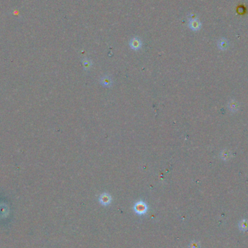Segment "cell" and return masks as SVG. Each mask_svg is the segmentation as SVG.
I'll return each instance as SVG.
<instances>
[{
	"label": "cell",
	"mask_w": 248,
	"mask_h": 248,
	"mask_svg": "<svg viewBox=\"0 0 248 248\" xmlns=\"http://www.w3.org/2000/svg\"><path fill=\"white\" fill-rule=\"evenodd\" d=\"M133 209H134L135 212H136V213L139 214V215H142V214H145L147 213V205H146V203H144L143 201L137 202V203L135 204Z\"/></svg>",
	"instance_id": "6da1fadb"
},
{
	"label": "cell",
	"mask_w": 248,
	"mask_h": 248,
	"mask_svg": "<svg viewBox=\"0 0 248 248\" xmlns=\"http://www.w3.org/2000/svg\"><path fill=\"white\" fill-rule=\"evenodd\" d=\"M111 196L108 193H103L100 195V202L102 205H108L111 203Z\"/></svg>",
	"instance_id": "7a4b0ae2"
},
{
	"label": "cell",
	"mask_w": 248,
	"mask_h": 248,
	"mask_svg": "<svg viewBox=\"0 0 248 248\" xmlns=\"http://www.w3.org/2000/svg\"><path fill=\"white\" fill-rule=\"evenodd\" d=\"M142 43L138 38H133L130 41V47L133 50H139L142 47Z\"/></svg>",
	"instance_id": "3957f363"
},
{
	"label": "cell",
	"mask_w": 248,
	"mask_h": 248,
	"mask_svg": "<svg viewBox=\"0 0 248 248\" xmlns=\"http://www.w3.org/2000/svg\"><path fill=\"white\" fill-rule=\"evenodd\" d=\"M189 26L190 29L193 31H197L201 27V23L197 19H192V20L189 21Z\"/></svg>",
	"instance_id": "277c9868"
},
{
	"label": "cell",
	"mask_w": 248,
	"mask_h": 248,
	"mask_svg": "<svg viewBox=\"0 0 248 248\" xmlns=\"http://www.w3.org/2000/svg\"><path fill=\"white\" fill-rule=\"evenodd\" d=\"M239 228L242 231H246L248 230V221L247 220H242L239 223Z\"/></svg>",
	"instance_id": "5b68a950"
},
{
	"label": "cell",
	"mask_w": 248,
	"mask_h": 248,
	"mask_svg": "<svg viewBox=\"0 0 248 248\" xmlns=\"http://www.w3.org/2000/svg\"><path fill=\"white\" fill-rule=\"evenodd\" d=\"M101 82H102V84H103V85L106 86V87H111V86H112L111 78H109V77H108V76L103 77V78H102Z\"/></svg>",
	"instance_id": "8992f818"
},
{
	"label": "cell",
	"mask_w": 248,
	"mask_h": 248,
	"mask_svg": "<svg viewBox=\"0 0 248 248\" xmlns=\"http://www.w3.org/2000/svg\"><path fill=\"white\" fill-rule=\"evenodd\" d=\"M189 248H200V244L198 242L193 241L189 244Z\"/></svg>",
	"instance_id": "52a82bcc"
},
{
	"label": "cell",
	"mask_w": 248,
	"mask_h": 248,
	"mask_svg": "<svg viewBox=\"0 0 248 248\" xmlns=\"http://www.w3.org/2000/svg\"><path fill=\"white\" fill-rule=\"evenodd\" d=\"M8 213L7 208L5 207H0V216H5Z\"/></svg>",
	"instance_id": "ba28073f"
},
{
	"label": "cell",
	"mask_w": 248,
	"mask_h": 248,
	"mask_svg": "<svg viewBox=\"0 0 248 248\" xmlns=\"http://www.w3.org/2000/svg\"><path fill=\"white\" fill-rule=\"evenodd\" d=\"M84 68H89V67L91 66V64H89V61H87V62L84 61Z\"/></svg>",
	"instance_id": "9c48e42d"
},
{
	"label": "cell",
	"mask_w": 248,
	"mask_h": 248,
	"mask_svg": "<svg viewBox=\"0 0 248 248\" xmlns=\"http://www.w3.org/2000/svg\"><path fill=\"white\" fill-rule=\"evenodd\" d=\"M226 41H221V46H220V47H223L224 48H226Z\"/></svg>",
	"instance_id": "30bf717a"
}]
</instances>
